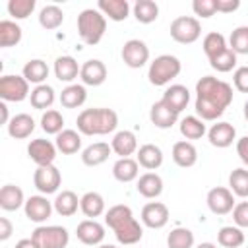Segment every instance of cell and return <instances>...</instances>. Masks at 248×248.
Listing matches in <instances>:
<instances>
[{
    "instance_id": "obj_1",
    "label": "cell",
    "mask_w": 248,
    "mask_h": 248,
    "mask_svg": "<svg viewBox=\"0 0 248 248\" xmlns=\"http://www.w3.org/2000/svg\"><path fill=\"white\" fill-rule=\"evenodd\" d=\"M232 103V87L213 76H203L196 83V112L205 120H217Z\"/></svg>"
},
{
    "instance_id": "obj_2",
    "label": "cell",
    "mask_w": 248,
    "mask_h": 248,
    "mask_svg": "<svg viewBox=\"0 0 248 248\" xmlns=\"http://www.w3.org/2000/svg\"><path fill=\"white\" fill-rule=\"evenodd\" d=\"M78 130L83 136H105L116 130L118 114L112 108H85L76 118Z\"/></svg>"
},
{
    "instance_id": "obj_3",
    "label": "cell",
    "mask_w": 248,
    "mask_h": 248,
    "mask_svg": "<svg viewBox=\"0 0 248 248\" xmlns=\"http://www.w3.org/2000/svg\"><path fill=\"white\" fill-rule=\"evenodd\" d=\"M107 31V17L93 8L83 10L78 16V35L85 45H97L105 37Z\"/></svg>"
},
{
    "instance_id": "obj_4",
    "label": "cell",
    "mask_w": 248,
    "mask_h": 248,
    "mask_svg": "<svg viewBox=\"0 0 248 248\" xmlns=\"http://www.w3.org/2000/svg\"><path fill=\"white\" fill-rule=\"evenodd\" d=\"M182 70V64L176 56L172 54H161L157 56L151 64H149V70H147V78H149V83L155 85V87H163L167 83H170Z\"/></svg>"
},
{
    "instance_id": "obj_5",
    "label": "cell",
    "mask_w": 248,
    "mask_h": 248,
    "mask_svg": "<svg viewBox=\"0 0 248 248\" xmlns=\"http://www.w3.org/2000/svg\"><path fill=\"white\" fill-rule=\"evenodd\" d=\"M31 238L39 248H66L70 242L68 231L58 225H41L31 232Z\"/></svg>"
},
{
    "instance_id": "obj_6",
    "label": "cell",
    "mask_w": 248,
    "mask_h": 248,
    "mask_svg": "<svg viewBox=\"0 0 248 248\" xmlns=\"http://www.w3.org/2000/svg\"><path fill=\"white\" fill-rule=\"evenodd\" d=\"M202 35V23L192 16H180L170 23V37L180 45H192Z\"/></svg>"
},
{
    "instance_id": "obj_7",
    "label": "cell",
    "mask_w": 248,
    "mask_h": 248,
    "mask_svg": "<svg viewBox=\"0 0 248 248\" xmlns=\"http://www.w3.org/2000/svg\"><path fill=\"white\" fill-rule=\"evenodd\" d=\"M29 81L23 76H2L0 78V97L2 101L21 103L29 97Z\"/></svg>"
},
{
    "instance_id": "obj_8",
    "label": "cell",
    "mask_w": 248,
    "mask_h": 248,
    "mask_svg": "<svg viewBox=\"0 0 248 248\" xmlns=\"http://www.w3.org/2000/svg\"><path fill=\"white\" fill-rule=\"evenodd\" d=\"M60 182H62V174H60V170H58L54 165L37 167V170H35V174H33V184H35V188H37L43 196L54 194V192L60 188Z\"/></svg>"
},
{
    "instance_id": "obj_9",
    "label": "cell",
    "mask_w": 248,
    "mask_h": 248,
    "mask_svg": "<svg viewBox=\"0 0 248 248\" xmlns=\"http://www.w3.org/2000/svg\"><path fill=\"white\" fill-rule=\"evenodd\" d=\"M205 202H207L209 211L215 213V215H227V213H231V211L234 209V205H236V203H234V194H232L229 188H225V186L211 188V190L207 192Z\"/></svg>"
},
{
    "instance_id": "obj_10",
    "label": "cell",
    "mask_w": 248,
    "mask_h": 248,
    "mask_svg": "<svg viewBox=\"0 0 248 248\" xmlns=\"http://www.w3.org/2000/svg\"><path fill=\"white\" fill-rule=\"evenodd\" d=\"M56 145L50 140L45 138H37L31 140V143L27 145V155L29 159L37 165V167H45V165H52L56 159Z\"/></svg>"
},
{
    "instance_id": "obj_11",
    "label": "cell",
    "mask_w": 248,
    "mask_h": 248,
    "mask_svg": "<svg viewBox=\"0 0 248 248\" xmlns=\"http://www.w3.org/2000/svg\"><path fill=\"white\" fill-rule=\"evenodd\" d=\"M122 60L128 68H141L149 60V46L140 39H130L122 46Z\"/></svg>"
},
{
    "instance_id": "obj_12",
    "label": "cell",
    "mask_w": 248,
    "mask_h": 248,
    "mask_svg": "<svg viewBox=\"0 0 248 248\" xmlns=\"http://www.w3.org/2000/svg\"><path fill=\"white\" fill-rule=\"evenodd\" d=\"M23 209H25V217L29 221H33V223H45L50 217L54 205H52V202L46 200V196H31V198L25 200Z\"/></svg>"
},
{
    "instance_id": "obj_13",
    "label": "cell",
    "mask_w": 248,
    "mask_h": 248,
    "mask_svg": "<svg viewBox=\"0 0 248 248\" xmlns=\"http://www.w3.org/2000/svg\"><path fill=\"white\" fill-rule=\"evenodd\" d=\"M141 223L149 229H163L169 223V207L161 202H149L141 209Z\"/></svg>"
},
{
    "instance_id": "obj_14",
    "label": "cell",
    "mask_w": 248,
    "mask_h": 248,
    "mask_svg": "<svg viewBox=\"0 0 248 248\" xmlns=\"http://www.w3.org/2000/svg\"><path fill=\"white\" fill-rule=\"evenodd\" d=\"M78 240L87 246H99L105 240V227L95 219H85L76 227Z\"/></svg>"
},
{
    "instance_id": "obj_15",
    "label": "cell",
    "mask_w": 248,
    "mask_h": 248,
    "mask_svg": "<svg viewBox=\"0 0 248 248\" xmlns=\"http://www.w3.org/2000/svg\"><path fill=\"white\" fill-rule=\"evenodd\" d=\"M207 140L213 147L225 149V147L232 145V141L236 140V130L229 122H217L207 130Z\"/></svg>"
},
{
    "instance_id": "obj_16",
    "label": "cell",
    "mask_w": 248,
    "mask_h": 248,
    "mask_svg": "<svg viewBox=\"0 0 248 248\" xmlns=\"http://www.w3.org/2000/svg\"><path fill=\"white\" fill-rule=\"evenodd\" d=\"M79 78H81L83 85L97 87V85L105 83V79H107V66H105L101 60H97V58L85 60V62L81 64Z\"/></svg>"
},
{
    "instance_id": "obj_17",
    "label": "cell",
    "mask_w": 248,
    "mask_h": 248,
    "mask_svg": "<svg viewBox=\"0 0 248 248\" xmlns=\"http://www.w3.org/2000/svg\"><path fill=\"white\" fill-rule=\"evenodd\" d=\"M149 120L153 122L155 128H161V130H167V128H172L178 120V112H174L170 107H167L163 101H157L151 105L149 108Z\"/></svg>"
},
{
    "instance_id": "obj_18",
    "label": "cell",
    "mask_w": 248,
    "mask_h": 248,
    "mask_svg": "<svg viewBox=\"0 0 248 248\" xmlns=\"http://www.w3.org/2000/svg\"><path fill=\"white\" fill-rule=\"evenodd\" d=\"M167 107H170L174 112H182L186 108V105L190 103V91L186 85H180V83H174L170 87H167V91L163 93V99H161Z\"/></svg>"
},
{
    "instance_id": "obj_19",
    "label": "cell",
    "mask_w": 248,
    "mask_h": 248,
    "mask_svg": "<svg viewBox=\"0 0 248 248\" xmlns=\"http://www.w3.org/2000/svg\"><path fill=\"white\" fill-rule=\"evenodd\" d=\"M110 147L112 151L124 159V157H130L132 153L138 151V140H136V134L130 132V130H120L114 134V138L110 140Z\"/></svg>"
},
{
    "instance_id": "obj_20",
    "label": "cell",
    "mask_w": 248,
    "mask_h": 248,
    "mask_svg": "<svg viewBox=\"0 0 248 248\" xmlns=\"http://www.w3.org/2000/svg\"><path fill=\"white\" fill-rule=\"evenodd\" d=\"M81 72V66L76 62L74 56H58L54 60V76L58 81L72 83Z\"/></svg>"
},
{
    "instance_id": "obj_21",
    "label": "cell",
    "mask_w": 248,
    "mask_h": 248,
    "mask_svg": "<svg viewBox=\"0 0 248 248\" xmlns=\"http://www.w3.org/2000/svg\"><path fill=\"white\" fill-rule=\"evenodd\" d=\"M97 10L112 21H124L130 14V4L128 0H99Z\"/></svg>"
},
{
    "instance_id": "obj_22",
    "label": "cell",
    "mask_w": 248,
    "mask_h": 248,
    "mask_svg": "<svg viewBox=\"0 0 248 248\" xmlns=\"http://www.w3.org/2000/svg\"><path fill=\"white\" fill-rule=\"evenodd\" d=\"M110 153H112V147H110L108 143L97 141V143L87 145V147L81 151V161H83V165H87V167H99V165H103V163L108 159Z\"/></svg>"
},
{
    "instance_id": "obj_23",
    "label": "cell",
    "mask_w": 248,
    "mask_h": 248,
    "mask_svg": "<svg viewBox=\"0 0 248 248\" xmlns=\"http://www.w3.org/2000/svg\"><path fill=\"white\" fill-rule=\"evenodd\" d=\"M172 161L182 167V169H188V167H194L196 161H198V149L194 147L192 141H176L172 145Z\"/></svg>"
},
{
    "instance_id": "obj_24",
    "label": "cell",
    "mask_w": 248,
    "mask_h": 248,
    "mask_svg": "<svg viewBox=\"0 0 248 248\" xmlns=\"http://www.w3.org/2000/svg\"><path fill=\"white\" fill-rule=\"evenodd\" d=\"M136 161L140 163V167H143L147 170H155V169H159L163 165V151L155 143H145V145H141L138 149Z\"/></svg>"
},
{
    "instance_id": "obj_25",
    "label": "cell",
    "mask_w": 248,
    "mask_h": 248,
    "mask_svg": "<svg viewBox=\"0 0 248 248\" xmlns=\"http://www.w3.org/2000/svg\"><path fill=\"white\" fill-rule=\"evenodd\" d=\"M112 232H114V236H116V240H118L120 244L132 246V244H136V242L141 240V236H143V227H141L140 221L134 217V219H130L128 223H124V225H120L118 229H114Z\"/></svg>"
},
{
    "instance_id": "obj_26",
    "label": "cell",
    "mask_w": 248,
    "mask_h": 248,
    "mask_svg": "<svg viewBox=\"0 0 248 248\" xmlns=\"http://www.w3.org/2000/svg\"><path fill=\"white\" fill-rule=\"evenodd\" d=\"M136 190H138V194H141L143 198L153 200V198L161 196V192H163V178H161L157 172H145V174H141V176L138 178Z\"/></svg>"
},
{
    "instance_id": "obj_27",
    "label": "cell",
    "mask_w": 248,
    "mask_h": 248,
    "mask_svg": "<svg viewBox=\"0 0 248 248\" xmlns=\"http://www.w3.org/2000/svg\"><path fill=\"white\" fill-rule=\"evenodd\" d=\"M35 130V120L25 114V112H19L16 116H12V120L8 122V134L16 140H25L33 134Z\"/></svg>"
},
{
    "instance_id": "obj_28",
    "label": "cell",
    "mask_w": 248,
    "mask_h": 248,
    "mask_svg": "<svg viewBox=\"0 0 248 248\" xmlns=\"http://www.w3.org/2000/svg\"><path fill=\"white\" fill-rule=\"evenodd\" d=\"M21 205H25L23 190L16 184H4L0 190V207L4 211H16Z\"/></svg>"
},
{
    "instance_id": "obj_29",
    "label": "cell",
    "mask_w": 248,
    "mask_h": 248,
    "mask_svg": "<svg viewBox=\"0 0 248 248\" xmlns=\"http://www.w3.org/2000/svg\"><path fill=\"white\" fill-rule=\"evenodd\" d=\"M140 174V163L132 157H124V159H118L114 165H112V176L118 180V182H132L136 180Z\"/></svg>"
},
{
    "instance_id": "obj_30",
    "label": "cell",
    "mask_w": 248,
    "mask_h": 248,
    "mask_svg": "<svg viewBox=\"0 0 248 248\" xmlns=\"http://www.w3.org/2000/svg\"><path fill=\"white\" fill-rule=\"evenodd\" d=\"M52 205H54V211H56L58 215H62V217H72V215L78 211V207H79V198H78L76 192H72V190H62L60 194H56Z\"/></svg>"
},
{
    "instance_id": "obj_31",
    "label": "cell",
    "mask_w": 248,
    "mask_h": 248,
    "mask_svg": "<svg viewBox=\"0 0 248 248\" xmlns=\"http://www.w3.org/2000/svg\"><path fill=\"white\" fill-rule=\"evenodd\" d=\"M79 209L85 217H99L105 213V198L99 192H85L79 198Z\"/></svg>"
},
{
    "instance_id": "obj_32",
    "label": "cell",
    "mask_w": 248,
    "mask_h": 248,
    "mask_svg": "<svg viewBox=\"0 0 248 248\" xmlns=\"http://www.w3.org/2000/svg\"><path fill=\"white\" fill-rule=\"evenodd\" d=\"M85 99H87V91L79 83H70L60 93V105L64 108H78L85 103Z\"/></svg>"
},
{
    "instance_id": "obj_33",
    "label": "cell",
    "mask_w": 248,
    "mask_h": 248,
    "mask_svg": "<svg viewBox=\"0 0 248 248\" xmlns=\"http://www.w3.org/2000/svg\"><path fill=\"white\" fill-rule=\"evenodd\" d=\"M56 149L64 155H74L79 151L81 147V136L79 132L76 130H62L58 136H56V141H54Z\"/></svg>"
},
{
    "instance_id": "obj_34",
    "label": "cell",
    "mask_w": 248,
    "mask_h": 248,
    "mask_svg": "<svg viewBox=\"0 0 248 248\" xmlns=\"http://www.w3.org/2000/svg\"><path fill=\"white\" fill-rule=\"evenodd\" d=\"M23 78H25L29 83L43 85L45 79L48 78V66H46V62L41 60V58L29 60V62L23 66Z\"/></svg>"
},
{
    "instance_id": "obj_35",
    "label": "cell",
    "mask_w": 248,
    "mask_h": 248,
    "mask_svg": "<svg viewBox=\"0 0 248 248\" xmlns=\"http://www.w3.org/2000/svg\"><path fill=\"white\" fill-rule=\"evenodd\" d=\"M54 99H56L54 89H52L50 85H46V83H43V85H35V89H33L31 95H29L31 107H33V108H39V110H45V108L50 110Z\"/></svg>"
},
{
    "instance_id": "obj_36",
    "label": "cell",
    "mask_w": 248,
    "mask_h": 248,
    "mask_svg": "<svg viewBox=\"0 0 248 248\" xmlns=\"http://www.w3.org/2000/svg\"><path fill=\"white\" fill-rule=\"evenodd\" d=\"M21 27L12 21V19H2L0 21V46L2 48H10L16 46L21 41Z\"/></svg>"
},
{
    "instance_id": "obj_37",
    "label": "cell",
    "mask_w": 248,
    "mask_h": 248,
    "mask_svg": "<svg viewBox=\"0 0 248 248\" xmlns=\"http://www.w3.org/2000/svg\"><path fill=\"white\" fill-rule=\"evenodd\" d=\"M217 242L225 248H240L244 244V232L240 227H232V225H227V227H221L219 232H217Z\"/></svg>"
},
{
    "instance_id": "obj_38",
    "label": "cell",
    "mask_w": 248,
    "mask_h": 248,
    "mask_svg": "<svg viewBox=\"0 0 248 248\" xmlns=\"http://www.w3.org/2000/svg\"><path fill=\"white\" fill-rule=\"evenodd\" d=\"M130 219H134V213H132V209L128 207V205H124V203H118V205H112L107 213H105V225L108 227V229H118L120 225H124V223H128Z\"/></svg>"
},
{
    "instance_id": "obj_39",
    "label": "cell",
    "mask_w": 248,
    "mask_h": 248,
    "mask_svg": "<svg viewBox=\"0 0 248 248\" xmlns=\"http://www.w3.org/2000/svg\"><path fill=\"white\" fill-rule=\"evenodd\" d=\"M62 21H64V12L54 4H48L39 12V23L43 29H48V31L58 29L62 25Z\"/></svg>"
},
{
    "instance_id": "obj_40",
    "label": "cell",
    "mask_w": 248,
    "mask_h": 248,
    "mask_svg": "<svg viewBox=\"0 0 248 248\" xmlns=\"http://www.w3.org/2000/svg\"><path fill=\"white\" fill-rule=\"evenodd\" d=\"M134 16L140 23H153L159 17V6L153 0H138L134 4Z\"/></svg>"
},
{
    "instance_id": "obj_41",
    "label": "cell",
    "mask_w": 248,
    "mask_h": 248,
    "mask_svg": "<svg viewBox=\"0 0 248 248\" xmlns=\"http://www.w3.org/2000/svg\"><path fill=\"white\" fill-rule=\"evenodd\" d=\"M227 39L223 33H217V31H211L203 37V52L207 56V60L215 58L217 54H221L223 50H227Z\"/></svg>"
},
{
    "instance_id": "obj_42",
    "label": "cell",
    "mask_w": 248,
    "mask_h": 248,
    "mask_svg": "<svg viewBox=\"0 0 248 248\" xmlns=\"http://www.w3.org/2000/svg\"><path fill=\"white\" fill-rule=\"evenodd\" d=\"M205 124L202 118L198 116H186L180 120V134L186 138V140H200L205 136Z\"/></svg>"
},
{
    "instance_id": "obj_43",
    "label": "cell",
    "mask_w": 248,
    "mask_h": 248,
    "mask_svg": "<svg viewBox=\"0 0 248 248\" xmlns=\"http://www.w3.org/2000/svg\"><path fill=\"white\" fill-rule=\"evenodd\" d=\"M169 248H194V232L186 227H176L167 236Z\"/></svg>"
},
{
    "instance_id": "obj_44",
    "label": "cell",
    "mask_w": 248,
    "mask_h": 248,
    "mask_svg": "<svg viewBox=\"0 0 248 248\" xmlns=\"http://www.w3.org/2000/svg\"><path fill=\"white\" fill-rule=\"evenodd\" d=\"M229 190L238 198H248V170L246 169H234L229 174Z\"/></svg>"
},
{
    "instance_id": "obj_45",
    "label": "cell",
    "mask_w": 248,
    "mask_h": 248,
    "mask_svg": "<svg viewBox=\"0 0 248 248\" xmlns=\"http://www.w3.org/2000/svg\"><path fill=\"white\" fill-rule=\"evenodd\" d=\"M41 128H43V132H46V134L58 136V134L64 130V118H62V114H60L58 110H54V108L45 110L43 116H41Z\"/></svg>"
},
{
    "instance_id": "obj_46",
    "label": "cell",
    "mask_w": 248,
    "mask_h": 248,
    "mask_svg": "<svg viewBox=\"0 0 248 248\" xmlns=\"http://www.w3.org/2000/svg\"><path fill=\"white\" fill-rule=\"evenodd\" d=\"M229 48L238 54H248V25L236 27L229 37Z\"/></svg>"
},
{
    "instance_id": "obj_47",
    "label": "cell",
    "mask_w": 248,
    "mask_h": 248,
    "mask_svg": "<svg viewBox=\"0 0 248 248\" xmlns=\"http://www.w3.org/2000/svg\"><path fill=\"white\" fill-rule=\"evenodd\" d=\"M209 66H211L213 70L221 72V74H227V72H231V70L236 66V54H234L231 48H227V50H223L221 54H217L215 58H211V60H209Z\"/></svg>"
},
{
    "instance_id": "obj_48",
    "label": "cell",
    "mask_w": 248,
    "mask_h": 248,
    "mask_svg": "<svg viewBox=\"0 0 248 248\" xmlns=\"http://www.w3.org/2000/svg\"><path fill=\"white\" fill-rule=\"evenodd\" d=\"M35 0H10L8 2V14L14 19H25L33 14Z\"/></svg>"
},
{
    "instance_id": "obj_49",
    "label": "cell",
    "mask_w": 248,
    "mask_h": 248,
    "mask_svg": "<svg viewBox=\"0 0 248 248\" xmlns=\"http://www.w3.org/2000/svg\"><path fill=\"white\" fill-rule=\"evenodd\" d=\"M192 10L196 16L200 17H211L217 8H215V0H194L192 2Z\"/></svg>"
},
{
    "instance_id": "obj_50",
    "label": "cell",
    "mask_w": 248,
    "mask_h": 248,
    "mask_svg": "<svg viewBox=\"0 0 248 248\" xmlns=\"http://www.w3.org/2000/svg\"><path fill=\"white\" fill-rule=\"evenodd\" d=\"M232 221L240 229H248V202H240L232 209Z\"/></svg>"
},
{
    "instance_id": "obj_51",
    "label": "cell",
    "mask_w": 248,
    "mask_h": 248,
    "mask_svg": "<svg viewBox=\"0 0 248 248\" xmlns=\"http://www.w3.org/2000/svg\"><path fill=\"white\" fill-rule=\"evenodd\" d=\"M232 83L240 93H248V66H240L234 70Z\"/></svg>"
},
{
    "instance_id": "obj_52",
    "label": "cell",
    "mask_w": 248,
    "mask_h": 248,
    "mask_svg": "<svg viewBox=\"0 0 248 248\" xmlns=\"http://www.w3.org/2000/svg\"><path fill=\"white\" fill-rule=\"evenodd\" d=\"M215 8L221 14H231L240 8V0H215Z\"/></svg>"
},
{
    "instance_id": "obj_53",
    "label": "cell",
    "mask_w": 248,
    "mask_h": 248,
    "mask_svg": "<svg viewBox=\"0 0 248 248\" xmlns=\"http://www.w3.org/2000/svg\"><path fill=\"white\" fill-rule=\"evenodd\" d=\"M236 155H238L240 161L248 167V136L236 140Z\"/></svg>"
},
{
    "instance_id": "obj_54",
    "label": "cell",
    "mask_w": 248,
    "mask_h": 248,
    "mask_svg": "<svg viewBox=\"0 0 248 248\" xmlns=\"http://www.w3.org/2000/svg\"><path fill=\"white\" fill-rule=\"evenodd\" d=\"M14 232V225L10 223V219L0 217V240H8Z\"/></svg>"
},
{
    "instance_id": "obj_55",
    "label": "cell",
    "mask_w": 248,
    "mask_h": 248,
    "mask_svg": "<svg viewBox=\"0 0 248 248\" xmlns=\"http://www.w3.org/2000/svg\"><path fill=\"white\" fill-rule=\"evenodd\" d=\"M16 248H39V244H37L33 238H21V240L16 244Z\"/></svg>"
},
{
    "instance_id": "obj_56",
    "label": "cell",
    "mask_w": 248,
    "mask_h": 248,
    "mask_svg": "<svg viewBox=\"0 0 248 248\" xmlns=\"http://www.w3.org/2000/svg\"><path fill=\"white\" fill-rule=\"evenodd\" d=\"M12 118L8 116V107H6V103H0V122L2 124H8Z\"/></svg>"
},
{
    "instance_id": "obj_57",
    "label": "cell",
    "mask_w": 248,
    "mask_h": 248,
    "mask_svg": "<svg viewBox=\"0 0 248 248\" xmlns=\"http://www.w3.org/2000/svg\"><path fill=\"white\" fill-rule=\"evenodd\" d=\"M196 248H217L213 242H202V244H198Z\"/></svg>"
},
{
    "instance_id": "obj_58",
    "label": "cell",
    "mask_w": 248,
    "mask_h": 248,
    "mask_svg": "<svg viewBox=\"0 0 248 248\" xmlns=\"http://www.w3.org/2000/svg\"><path fill=\"white\" fill-rule=\"evenodd\" d=\"M244 118H246V122H248V101L244 103Z\"/></svg>"
},
{
    "instance_id": "obj_59",
    "label": "cell",
    "mask_w": 248,
    "mask_h": 248,
    "mask_svg": "<svg viewBox=\"0 0 248 248\" xmlns=\"http://www.w3.org/2000/svg\"><path fill=\"white\" fill-rule=\"evenodd\" d=\"M97 248H116V246L114 244H99Z\"/></svg>"
}]
</instances>
